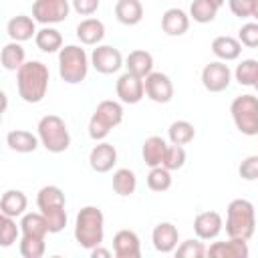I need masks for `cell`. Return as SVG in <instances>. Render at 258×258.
Segmentation results:
<instances>
[{
	"label": "cell",
	"instance_id": "ab89813d",
	"mask_svg": "<svg viewBox=\"0 0 258 258\" xmlns=\"http://www.w3.org/2000/svg\"><path fill=\"white\" fill-rule=\"evenodd\" d=\"M208 254V248L200 242V238L198 240H185V242H181L177 248H175V256H179V258H204Z\"/></svg>",
	"mask_w": 258,
	"mask_h": 258
},
{
	"label": "cell",
	"instance_id": "60d3db41",
	"mask_svg": "<svg viewBox=\"0 0 258 258\" xmlns=\"http://www.w3.org/2000/svg\"><path fill=\"white\" fill-rule=\"evenodd\" d=\"M238 40L248 48H258V22L242 24V28L238 32Z\"/></svg>",
	"mask_w": 258,
	"mask_h": 258
},
{
	"label": "cell",
	"instance_id": "b9f144b4",
	"mask_svg": "<svg viewBox=\"0 0 258 258\" xmlns=\"http://www.w3.org/2000/svg\"><path fill=\"white\" fill-rule=\"evenodd\" d=\"M238 173L246 181L258 179V155H248L246 159H242V163L238 165Z\"/></svg>",
	"mask_w": 258,
	"mask_h": 258
},
{
	"label": "cell",
	"instance_id": "30bf717a",
	"mask_svg": "<svg viewBox=\"0 0 258 258\" xmlns=\"http://www.w3.org/2000/svg\"><path fill=\"white\" fill-rule=\"evenodd\" d=\"M91 64L101 75H113L123 67V56H121L119 48H115L111 44H101V46L93 48Z\"/></svg>",
	"mask_w": 258,
	"mask_h": 258
},
{
	"label": "cell",
	"instance_id": "74e56055",
	"mask_svg": "<svg viewBox=\"0 0 258 258\" xmlns=\"http://www.w3.org/2000/svg\"><path fill=\"white\" fill-rule=\"evenodd\" d=\"M185 163V149L181 145H167L165 149V155H163V167H167L169 171H175V169H181Z\"/></svg>",
	"mask_w": 258,
	"mask_h": 258
},
{
	"label": "cell",
	"instance_id": "83f0119b",
	"mask_svg": "<svg viewBox=\"0 0 258 258\" xmlns=\"http://www.w3.org/2000/svg\"><path fill=\"white\" fill-rule=\"evenodd\" d=\"M24 58H26V52H24V48H22L20 42L10 40L8 44H4L2 54H0V62H2V67L6 71H18L26 62Z\"/></svg>",
	"mask_w": 258,
	"mask_h": 258
},
{
	"label": "cell",
	"instance_id": "836d02e7",
	"mask_svg": "<svg viewBox=\"0 0 258 258\" xmlns=\"http://www.w3.org/2000/svg\"><path fill=\"white\" fill-rule=\"evenodd\" d=\"M147 187L151 191H165L171 187V171L163 165L151 167L149 175H147Z\"/></svg>",
	"mask_w": 258,
	"mask_h": 258
},
{
	"label": "cell",
	"instance_id": "7a4b0ae2",
	"mask_svg": "<svg viewBox=\"0 0 258 258\" xmlns=\"http://www.w3.org/2000/svg\"><path fill=\"white\" fill-rule=\"evenodd\" d=\"M105 236V218L97 206H85L77 214L75 220V240L81 248L93 250L95 246L103 244Z\"/></svg>",
	"mask_w": 258,
	"mask_h": 258
},
{
	"label": "cell",
	"instance_id": "f35d334b",
	"mask_svg": "<svg viewBox=\"0 0 258 258\" xmlns=\"http://www.w3.org/2000/svg\"><path fill=\"white\" fill-rule=\"evenodd\" d=\"M42 216L46 218V224H48V232L50 234H58V232L64 230V226H67V210H64V206L62 208L44 210Z\"/></svg>",
	"mask_w": 258,
	"mask_h": 258
},
{
	"label": "cell",
	"instance_id": "4316f807",
	"mask_svg": "<svg viewBox=\"0 0 258 258\" xmlns=\"http://www.w3.org/2000/svg\"><path fill=\"white\" fill-rule=\"evenodd\" d=\"M125 67L129 73L145 79L149 73H153V56L147 50H133L125 58Z\"/></svg>",
	"mask_w": 258,
	"mask_h": 258
},
{
	"label": "cell",
	"instance_id": "bcb514c9",
	"mask_svg": "<svg viewBox=\"0 0 258 258\" xmlns=\"http://www.w3.org/2000/svg\"><path fill=\"white\" fill-rule=\"evenodd\" d=\"M252 18H256V22H258V0H254V8H252Z\"/></svg>",
	"mask_w": 258,
	"mask_h": 258
},
{
	"label": "cell",
	"instance_id": "44dd1931",
	"mask_svg": "<svg viewBox=\"0 0 258 258\" xmlns=\"http://www.w3.org/2000/svg\"><path fill=\"white\" fill-rule=\"evenodd\" d=\"M6 143H8V147H10L12 151H16V153H32V151L38 147L40 139H38V135H32L30 131L12 129V131H8V135H6Z\"/></svg>",
	"mask_w": 258,
	"mask_h": 258
},
{
	"label": "cell",
	"instance_id": "e0dca14e",
	"mask_svg": "<svg viewBox=\"0 0 258 258\" xmlns=\"http://www.w3.org/2000/svg\"><path fill=\"white\" fill-rule=\"evenodd\" d=\"M248 240L242 238H230L226 242H214L208 248V256L212 258H248L250 250H248Z\"/></svg>",
	"mask_w": 258,
	"mask_h": 258
},
{
	"label": "cell",
	"instance_id": "d590c367",
	"mask_svg": "<svg viewBox=\"0 0 258 258\" xmlns=\"http://www.w3.org/2000/svg\"><path fill=\"white\" fill-rule=\"evenodd\" d=\"M46 250L44 238H36V236H22L20 238V254L24 258H40Z\"/></svg>",
	"mask_w": 258,
	"mask_h": 258
},
{
	"label": "cell",
	"instance_id": "3957f363",
	"mask_svg": "<svg viewBox=\"0 0 258 258\" xmlns=\"http://www.w3.org/2000/svg\"><path fill=\"white\" fill-rule=\"evenodd\" d=\"M256 230V212L252 202L238 198L228 204L226 210V234L230 238L250 240Z\"/></svg>",
	"mask_w": 258,
	"mask_h": 258
},
{
	"label": "cell",
	"instance_id": "52a82bcc",
	"mask_svg": "<svg viewBox=\"0 0 258 258\" xmlns=\"http://www.w3.org/2000/svg\"><path fill=\"white\" fill-rule=\"evenodd\" d=\"M230 113L236 129L242 135H248V137L258 135V97L254 95L236 97L230 105Z\"/></svg>",
	"mask_w": 258,
	"mask_h": 258
},
{
	"label": "cell",
	"instance_id": "f6af8a7d",
	"mask_svg": "<svg viewBox=\"0 0 258 258\" xmlns=\"http://www.w3.org/2000/svg\"><path fill=\"white\" fill-rule=\"evenodd\" d=\"M89 252H91V256H93V258H109V256H111V252H109L107 248H103L101 244H99V246H95V248H93V250H89Z\"/></svg>",
	"mask_w": 258,
	"mask_h": 258
},
{
	"label": "cell",
	"instance_id": "9c48e42d",
	"mask_svg": "<svg viewBox=\"0 0 258 258\" xmlns=\"http://www.w3.org/2000/svg\"><path fill=\"white\" fill-rule=\"evenodd\" d=\"M232 81V71L224 60H214L208 62L202 71V85L210 93H222L230 87Z\"/></svg>",
	"mask_w": 258,
	"mask_h": 258
},
{
	"label": "cell",
	"instance_id": "7c38bea8",
	"mask_svg": "<svg viewBox=\"0 0 258 258\" xmlns=\"http://www.w3.org/2000/svg\"><path fill=\"white\" fill-rule=\"evenodd\" d=\"M117 97L127 103V105H135L145 97V83L141 77L133 75V73H123L117 79Z\"/></svg>",
	"mask_w": 258,
	"mask_h": 258
},
{
	"label": "cell",
	"instance_id": "cb8c5ba5",
	"mask_svg": "<svg viewBox=\"0 0 258 258\" xmlns=\"http://www.w3.org/2000/svg\"><path fill=\"white\" fill-rule=\"evenodd\" d=\"M212 52L224 62L236 60L242 52V42L234 36H216L212 40Z\"/></svg>",
	"mask_w": 258,
	"mask_h": 258
},
{
	"label": "cell",
	"instance_id": "ffe728a7",
	"mask_svg": "<svg viewBox=\"0 0 258 258\" xmlns=\"http://www.w3.org/2000/svg\"><path fill=\"white\" fill-rule=\"evenodd\" d=\"M77 38L83 44H99L105 38V24L99 18H85L77 26Z\"/></svg>",
	"mask_w": 258,
	"mask_h": 258
},
{
	"label": "cell",
	"instance_id": "ac0fdd59",
	"mask_svg": "<svg viewBox=\"0 0 258 258\" xmlns=\"http://www.w3.org/2000/svg\"><path fill=\"white\" fill-rule=\"evenodd\" d=\"M34 18L26 16V14H18V16H12L6 24V32L10 36V40H16V42H24V40H30L32 36H36V26H34Z\"/></svg>",
	"mask_w": 258,
	"mask_h": 258
},
{
	"label": "cell",
	"instance_id": "2e32d148",
	"mask_svg": "<svg viewBox=\"0 0 258 258\" xmlns=\"http://www.w3.org/2000/svg\"><path fill=\"white\" fill-rule=\"evenodd\" d=\"M113 252L117 258H139L141 242L133 230H119L113 236Z\"/></svg>",
	"mask_w": 258,
	"mask_h": 258
},
{
	"label": "cell",
	"instance_id": "8d00e7d4",
	"mask_svg": "<svg viewBox=\"0 0 258 258\" xmlns=\"http://www.w3.org/2000/svg\"><path fill=\"white\" fill-rule=\"evenodd\" d=\"M18 226H16V218H10V216H4L2 214V218H0V246L8 248V246H12L16 242V238H18Z\"/></svg>",
	"mask_w": 258,
	"mask_h": 258
},
{
	"label": "cell",
	"instance_id": "484cf974",
	"mask_svg": "<svg viewBox=\"0 0 258 258\" xmlns=\"http://www.w3.org/2000/svg\"><path fill=\"white\" fill-rule=\"evenodd\" d=\"M20 232H22V236H36V238H46V234H50V232H48L46 218L42 216V212H28V214H22Z\"/></svg>",
	"mask_w": 258,
	"mask_h": 258
},
{
	"label": "cell",
	"instance_id": "277c9868",
	"mask_svg": "<svg viewBox=\"0 0 258 258\" xmlns=\"http://www.w3.org/2000/svg\"><path fill=\"white\" fill-rule=\"evenodd\" d=\"M89 73V56L85 48L77 44H69L58 50V75L64 83L77 85L87 79Z\"/></svg>",
	"mask_w": 258,
	"mask_h": 258
},
{
	"label": "cell",
	"instance_id": "d4e9b609",
	"mask_svg": "<svg viewBox=\"0 0 258 258\" xmlns=\"http://www.w3.org/2000/svg\"><path fill=\"white\" fill-rule=\"evenodd\" d=\"M28 206V200L26 196L20 191V189H6L2 194V200H0V212L4 216H10V218H18L24 214Z\"/></svg>",
	"mask_w": 258,
	"mask_h": 258
},
{
	"label": "cell",
	"instance_id": "5b68a950",
	"mask_svg": "<svg viewBox=\"0 0 258 258\" xmlns=\"http://www.w3.org/2000/svg\"><path fill=\"white\" fill-rule=\"evenodd\" d=\"M38 139L40 145L50 153H62L71 145V135L67 129V123L58 115H44L38 121Z\"/></svg>",
	"mask_w": 258,
	"mask_h": 258
},
{
	"label": "cell",
	"instance_id": "8992f818",
	"mask_svg": "<svg viewBox=\"0 0 258 258\" xmlns=\"http://www.w3.org/2000/svg\"><path fill=\"white\" fill-rule=\"evenodd\" d=\"M123 121V107L117 101H101L91 115L89 121V137L93 141H103L113 127L121 125Z\"/></svg>",
	"mask_w": 258,
	"mask_h": 258
},
{
	"label": "cell",
	"instance_id": "5bb4252c",
	"mask_svg": "<svg viewBox=\"0 0 258 258\" xmlns=\"http://www.w3.org/2000/svg\"><path fill=\"white\" fill-rule=\"evenodd\" d=\"M222 228H224L222 216L218 212H212V210L198 214L196 220H194V232H196V236L200 240H214V238H218Z\"/></svg>",
	"mask_w": 258,
	"mask_h": 258
},
{
	"label": "cell",
	"instance_id": "d6a6232c",
	"mask_svg": "<svg viewBox=\"0 0 258 258\" xmlns=\"http://www.w3.org/2000/svg\"><path fill=\"white\" fill-rule=\"evenodd\" d=\"M189 16L200 24H208L218 16V6L210 0H194L189 6Z\"/></svg>",
	"mask_w": 258,
	"mask_h": 258
},
{
	"label": "cell",
	"instance_id": "c3c4849f",
	"mask_svg": "<svg viewBox=\"0 0 258 258\" xmlns=\"http://www.w3.org/2000/svg\"><path fill=\"white\" fill-rule=\"evenodd\" d=\"M252 87H254V89L258 91V77H256V81H254V85H252Z\"/></svg>",
	"mask_w": 258,
	"mask_h": 258
},
{
	"label": "cell",
	"instance_id": "4dcf8cb0",
	"mask_svg": "<svg viewBox=\"0 0 258 258\" xmlns=\"http://www.w3.org/2000/svg\"><path fill=\"white\" fill-rule=\"evenodd\" d=\"M135 187H137V177L129 167H121L113 173V189L121 198L131 196L135 191Z\"/></svg>",
	"mask_w": 258,
	"mask_h": 258
},
{
	"label": "cell",
	"instance_id": "f546056e",
	"mask_svg": "<svg viewBox=\"0 0 258 258\" xmlns=\"http://www.w3.org/2000/svg\"><path fill=\"white\" fill-rule=\"evenodd\" d=\"M34 42H36V46L42 52H48V54L62 48V36H60V32L56 28H50V26L40 28L36 32V36H34Z\"/></svg>",
	"mask_w": 258,
	"mask_h": 258
},
{
	"label": "cell",
	"instance_id": "ba28073f",
	"mask_svg": "<svg viewBox=\"0 0 258 258\" xmlns=\"http://www.w3.org/2000/svg\"><path fill=\"white\" fill-rule=\"evenodd\" d=\"M69 0H34L32 4V18L44 26L56 24L69 18Z\"/></svg>",
	"mask_w": 258,
	"mask_h": 258
},
{
	"label": "cell",
	"instance_id": "8fae6325",
	"mask_svg": "<svg viewBox=\"0 0 258 258\" xmlns=\"http://www.w3.org/2000/svg\"><path fill=\"white\" fill-rule=\"evenodd\" d=\"M145 95L153 103H169L173 99V83L165 73H149L145 79Z\"/></svg>",
	"mask_w": 258,
	"mask_h": 258
},
{
	"label": "cell",
	"instance_id": "d6986e66",
	"mask_svg": "<svg viewBox=\"0 0 258 258\" xmlns=\"http://www.w3.org/2000/svg\"><path fill=\"white\" fill-rule=\"evenodd\" d=\"M161 28L169 36H181L189 28V16L181 8H169L161 16Z\"/></svg>",
	"mask_w": 258,
	"mask_h": 258
},
{
	"label": "cell",
	"instance_id": "7402d4cb",
	"mask_svg": "<svg viewBox=\"0 0 258 258\" xmlns=\"http://www.w3.org/2000/svg\"><path fill=\"white\" fill-rule=\"evenodd\" d=\"M165 149H167V143L163 137L159 135H151L143 141V147H141V155H143V161L149 165V167H157L163 163V155H165Z\"/></svg>",
	"mask_w": 258,
	"mask_h": 258
},
{
	"label": "cell",
	"instance_id": "e575fe53",
	"mask_svg": "<svg viewBox=\"0 0 258 258\" xmlns=\"http://www.w3.org/2000/svg\"><path fill=\"white\" fill-rule=\"evenodd\" d=\"M234 77H236V81H238L240 85L252 87L254 81H256V77H258V60H256V58H244V60L236 67Z\"/></svg>",
	"mask_w": 258,
	"mask_h": 258
},
{
	"label": "cell",
	"instance_id": "603a6c76",
	"mask_svg": "<svg viewBox=\"0 0 258 258\" xmlns=\"http://www.w3.org/2000/svg\"><path fill=\"white\" fill-rule=\"evenodd\" d=\"M115 16L125 26H135L143 18V6L139 0H117L115 4Z\"/></svg>",
	"mask_w": 258,
	"mask_h": 258
},
{
	"label": "cell",
	"instance_id": "9a60e30c",
	"mask_svg": "<svg viewBox=\"0 0 258 258\" xmlns=\"http://www.w3.org/2000/svg\"><path fill=\"white\" fill-rule=\"evenodd\" d=\"M151 242H153V248L157 252H161V254L175 252L177 242H179V232L171 222H161V224H157L153 228Z\"/></svg>",
	"mask_w": 258,
	"mask_h": 258
},
{
	"label": "cell",
	"instance_id": "7dc6e473",
	"mask_svg": "<svg viewBox=\"0 0 258 258\" xmlns=\"http://www.w3.org/2000/svg\"><path fill=\"white\" fill-rule=\"evenodd\" d=\"M210 2H214V4L220 8V6H224V2H226V0H210Z\"/></svg>",
	"mask_w": 258,
	"mask_h": 258
},
{
	"label": "cell",
	"instance_id": "7bdbcfd3",
	"mask_svg": "<svg viewBox=\"0 0 258 258\" xmlns=\"http://www.w3.org/2000/svg\"><path fill=\"white\" fill-rule=\"evenodd\" d=\"M230 2V10L234 16L238 18H248L252 16V8H254V0H228Z\"/></svg>",
	"mask_w": 258,
	"mask_h": 258
},
{
	"label": "cell",
	"instance_id": "f1b7e54d",
	"mask_svg": "<svg viewBox=\"0 0 258 258\" xmlns=\"http://www.w3.org/2000/svg\"><path fill=\"white\" fill-rule=\"evenodd\" d=\"M67 202H64V194L60 187L56 185H44L38 189V196H36V206L40 212L44 210H50V208H62Z\"/></svg>",
	"mask_w": 258,
	"mask_h": 258
},
{
	"label": "cell",
	"instance_id": "ee69618b",
	"mask_svg": "<svg viewBox=\"0 0 258 258\" xmlns=\"http://www.w3.org/2000/svg\"><path fill=\"white\" fill-rule=\"evenodd\" d=\"M73 2V8L75 12H79L81 16H91L97 12L101 0H71Z\"/></svg>",
	"mask_w": 258,
	"mask_h": 258
},
{
	"label": "cell",
	"instance_id": "1f68e13d",
	"mask_svg": "<svg viewBox=\"0 0 258 258\" xmlns=\"http://www.w3.org/2000/svg\"><path fill=\"white\" fill-rule=\"evenodd\" d=\"M167 137H169V141H171L173 145H187L189 141H194L196 129H194V125H191L189 121L179 119V121H173V123L169 125Z\"/></svg>",
	"mask_w": 258,
	"mask_h": 258
},
{
	"label": "cell",
	"instance_id": "6da1fadb",
	"mask_svg": "<svg viewBox=\"0 0 258 258\" xmlns=\"http://www.w3.org/2000/svg\"><path fill=\"white\" fill-rule=\"evenodd\" d=\"M48 67L40 60H28L16 71V87L24 103H40L48 91Z\"/></svg>",
	"mask_w": 258,
	"mask_h": 258
},
{
	"label": "cell",
	"instance_id": "4fadbf2b",
	"mask_svg": "<svg viewBox=\"0 0 258 258\" xmlns=\"http://www.w3.org/2000/svg\"><path fill=\"white\" fill-rule=\"evenodd\" d=\"M115 163H117V149L107 141H99L89 153V165L97 173L111 171Z\"/></svg>",
	"mask_w": 258,
	"mask_h": 258
}]
</instances>
